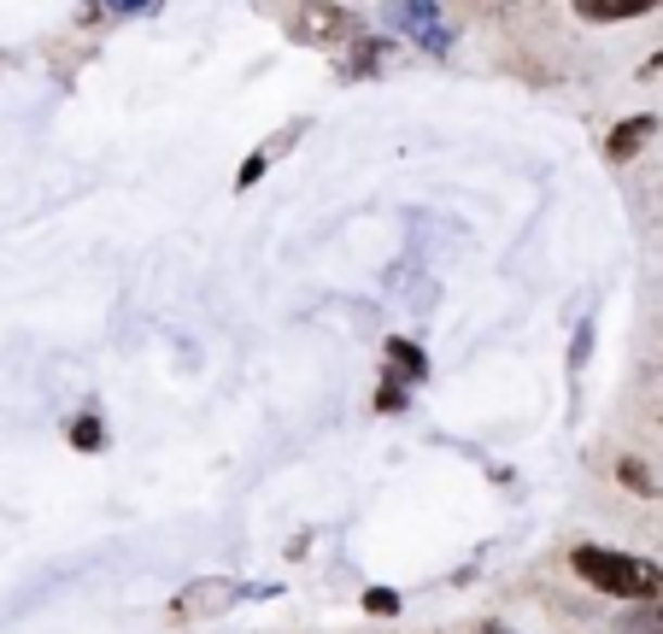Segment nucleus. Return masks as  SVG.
Here are the masks:
<instances>
[{
	"mask_svg": "<svg viewBox=\"0 0 663 634\" xmlns=\"http://www.w3.org/2000/svg\"><path fill=\"white\" fill-rule=\"evenodd\" d=\"M616 634H663V611L658 605H634V611H623Z\"/></svg>",
	"mask_w": 663,
	"mask_h": 634,
	"instance_id": "5",
	"label": "nucleus"
},
{
	"mask_svg": "<svg viewBox=\"0 0 663 634\" xmlns=\"http://www.w3.org/2000/svg\"><path fill=\"white\" fill-rule=\"evenodd\" d=\"M658 0H575V12H582L587 24H623V18H640V12H652Z\"/></svg>",
	"mask_w": 663,
	"mask_h": 634,
	"instance_id": "4",
	"label": "nucleus"
},
{
	"mask_svg": "<svg viewBox=\"0 0 663 634\" xmlns=\"http://www.w3.org/2000/svg\"><path fill=\"white\" fill-rule=\"evenodd\" d=\"M387 18H394L406 36L423 41L429 53H446V41H452V30L441 24V7H435V0H394V7H387Z\"/></svg>",
	"mask_w": 663,
	"mask_h": 634,
	"instance_id": "2",
	"label": "nucleus"
},
{
	"mask_svg": "<svg viewBox=\"0 0 663 634\" xmlns=\"http://www.w3.org/2000/svg\"><path fill=\"white\" fill-rule=\"evenodd\" d=\"M652 136H658V118H652V112H646V118H628V124H616V129H611V141H604V153H611L616 165H623V158H634V153L646 148V141H652Z\"/></svg>",
	"mask_w": 663,
	"mask_h": 634,
	"instance_id": "3",
	"label": "nucleus"
},
{
	"mask_svg": "<svg viewBox=\"0 0 663 634\" xmlns=\"http://www.w3.org/2000/svg\"><path fill=\"white\" fill-rule=\"evenodd\" d=\"M570 570L582 575L587 587L611 594V599H634V605H658L663 599V570L646 565V558L611 553V546H575Z\"/></svg>",
	"mask_w": 663,
	"mask_h": 634,
	"instance_id": "1",
	"label": "nucleus"
},
{
	"mask_svg": "<svg viewBox=\"0 0 663 634\" xmlns=\"http://www.w3.org/2000/svg\"><path fill=\"white\" fill-rule=\"evenodd\" d=\"M106 7H112V12H153L158 0H106Z\"/></svg>",
	"mask_w": 663,
	"mask_h": 634,
	"instance_id": "9",
	"label": "nucleus"
},
{
	"mask_svg": "<svg viewBox=\"0 0 663 634\" xmlns=\"http://www.w3.org/2000/svg\"><path fill=\"white\" fill-rule=\"evenodd\" d=\"M475 634H506V629H499V623H487V629H475Z\"/></svg>",
	"mask_w": 663,
	"mask_h": 634,
	"instance_id": "11",
	"label": "nucleus"
},
{
	"mask_svg": "<svg viewBox=\"0 0 663 634\" xmlns=\"http://www.w3.org/2000/svg\"><path fill=\"white\" fill-rule=\"evenodd\" d=\"M387 358H394L399 377H423V353H417L411 341H387Z\"/></svg>",
	"mask_w": 663,
	"mask_h": 634,
	"instance_id": "6",
	"label": "nucleus"
},
{
	"mask_svg": "<svg viewBox=\"0 0 663 634\" xmlns=\"http://www.w3.org/2000/svg\"><path fill=\"white\" fill-rule=\"evenodd\" d=\"M616 476H623V482L634 487V494H658V487H652V476H646L640 465H634V458H623V470H616Z\"/></svg>",
	"mask_w": 663,
	"mask_h": 634,
	"instance_id": "7",
	"label": "nucleus"
},
{
	"mask_svg": "<svg viewBox=\"0 0 663 634\" xmlns=\"http://www.w3.org/2000/svg\"><path fill=\"white\" fill-rule=\"evenodd\" d=\"M365 605H370V611H394L399 599H394V594H365Z\"/></svg>",
	"mask_w": 663,
	"mask_h": 634,
	"instance_id": "10",
	"label": "nucleus"
},
{
	"mask_svg": "<svg viewBox=\"0 0 663 634\" xmlns=\"http://www.w3.org/2000/svg\"><path fill=\"white\" fill-rule=\"evenodd\" d=\"M71 441H77L82 453H94V446H100V423H94V417H82V423L71 429Z\"/></svg>",
	"mask_w": 663,
	"mask_h": 634,
	"instance_id": "8",
	"label": "nucleus"
}]
</instances>
